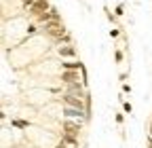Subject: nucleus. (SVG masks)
<instances>
[{"label":"nucleus","instance_id":"nucleus-1","mask_svg":"<svg viewBox=\"0 0 152 148\" xmlns=\"http://www.w3.org/2000/svg\"><path fill=\"white\" fill-rule=\"evenodd\" d=\"M28 11H30V15L38 17L40 13H47V11H51V4L47 2V0H34V4H30V7H28Z\"/></svg>","mask_w":152,"mask_h":148},{"label":"nucleus","instance_id":"nucleus-2","mask_svg":"<svg viewBox=\"0 0 152 148\" xmlns=\"http://www.w3.org/2000/svg\"><path fill=\"white\" fill-rule=\"evenodd\" d=\"M64 116H66V119H76V121H83V119H85V108L66 106V108H64Z\"/></svg>","mask_w":152,"mask_h":148},{"label":"nucleus","instance_id":"nucleus-3","mask_svg":"<svg viewBox=\"0 0 152 148\" xmlns=\"http://www.w3.org/2000/svg\"><path fill=\"white\" fill-rule=\"evenodd\" d=\"M61 100H64V104H66V106H74V108H85V102H83V97H80V95L64 93V95H61Z\"/></svg>","mask_w":152,"mask_h":148},{"label":"nucleus","instance_id":"nucleus-4","mask_svg":"<svg viewBox=\"0 0 152 148\" xmlns=\"http://www.w3.org/2000/svg\"><path fill=\"white\" fill-rule=\"evenodd\" d=\"M66 93H72V95H80L85 97V89L80 83H66Z\"/></svg>","mask_w":152,"mask_h":148},{"label":"nucleus","instance_id":"nucleus-5","mask_svg":"<svg viewBox=\"0 0 152 148\" xmlns=\"http://www.w3.org/2000/svg\"><path fill=\"white\" fill-rule=\"evenodd\" d=\"M61 81L64 83H76L78 81V70H64L61 72Z\"/></svg>","mask_w":152,"mask_h":148},{"label":"nucleus","instance_id":"nucleus-6","mask_svg":"<svg viewBox=\"0 0 152 148\" xmlns=\"http://www.w3.org/2000/svg\"><path fill=\"white\" fill-rule=\"evenodd\" d=\"M64 127H66V131H68V133H78V131H80V121L72 123V121L68 119V121L64 123Z\"/></svg>","mask_w":152,"mask_h":148},{"label":"nucleus","instance_id":"nucleus-7","mask_svg":"<svg viewBox=\"0 0 152 148\" xmlns=\"http://www.w3.org/2000/svg\"><path fill=\"white\" fill-rule=\"evenodd\" d=\"M59 55H61V57H74V55H76V49H74L72 45H68V47H59Z\"/></svg>","mask_w":152,"mask_h":148},{"label":"nucleus","instance_id":"nucleus-8","mask_svg":"<svg viewBox=\"0 0 152 148\" xmlns=\"http://www.w3.org/2000/svg\"><path fill=\"white\" fill-rule=\"evenodd\" d=\"M64 142H68V144H72V146L78 144V140H76V133H68V131H66V136H64Z\"/></svg>","mask_w":152,"mask_h":148},{"label":"nucleus","instance_id":"nucleus-9","mask_svg":"<svg viewBox=\"0 0 152 148\" xmlns=\"http://www.w3.org/2000/svg\"><path fill=\"white\" fill-rule=\"evenodd\" d=\"M64 70H83V64L70 62V64H64Z\"/></svg>","mask_w":152,"mask_h":148},{"label":"nucleus","instance_id":"nucleus-10","mask_svg":"<svg viewBox=\"0 0 152 148\" xmlns=\"http://www.w3.org/2000/svg\"><path fill=\"white\" fill-rule=\"evenodd\" d=\"M13 125H17L19 129H26V127H28L30 123H26V121H13Z\"/></svg>","mask_w":152,"mask_h":148},{"label":"nucleus","instance_id":"nucleus-11","mask_svg":"<svg viewBox=\"0 0 152 148\" xmlns=\"http://www.w3.org/2000/svg\"><path fill=\"white\" fill-rule=\"evenodd\" d=\"M123 11H125V9H123V4H118L116 9H114V13H116V15H123Z\"/></svg>","mask_w":152,"mask_h":148},{"label":"nucleus","instance_id":"nucleus-12","mask_svg":"<svg viewBox=\"0 0 152 148\" xmlns=\"http://www.w3.org/2000/svg\"><path fill=\"white\" fill-rule=\"evenodd\" d=\"M123 106H125V110H127V112H131V110H133V108H131V104H129V102H123Z\"/></svg>","mask_w":152,"mask_h":148},{"label":"nucleus","instance_id":"nucleus-13","mask_svg":"<svg viewBox=\"0 0 152 148\" xmlns=\"http://www.w3.org/2000/svg\"><path fill=\"white\" fill-rule=\"evenodd\" d=\"M36 32H38L36 26H30V28H28V34H36Z\"/></svg>","mask_w":152,"mask_h":148},{"label":"nucleus","instance_id":"nucleus-14","mask_svg":"<svg viewBox=\"0 0 152 148\" xmlns=\"http://www.w3.org/2000/svg\"><path fill=\"white\" fill-rule=\"evenodd\" d=\"M114 57H116V62H123V53H121V51H116V55H114Z\"/></svg>","mask_w":152,"mask_h":148},{"label":"nucleus","instance_id":"nucleus-15","mask_svg":"<svg viewBox=\"0 0 152 148\" xmlns=\"http://www.w3.org/2000/svg\"><path fill=\"white\" fill-rule=\"evenodd\" d=\"M55 148H66V146H64V142H61V144H57V146H55Z\"/></svg>","mask_w":152,"mask_h":148},{"label":"nucleus","instance_id":"nucleus-16","mask_svg":"<svg viewBox=\"0 0 152 148\" xmlns=\"http://www.w3.org/2000/svg\"><path fill=\"white\" fill-rule=\"evenodd\" d=\"M150 148H152V136H150Z\"/></svg>","mask_w":152,"mask_h":148},{"label":"nucleus","instance_id":"nucleus-17","mask_svg":"<svg viewBox=\"0 0 152 148\" xmlns=\"http://www.w3.org/2000/svg\"><path fill=\"white\" fill-rule=\"evenodd\" d=\"M150 136H152V129H150Z\"/></svg>","mask_w":152,"mask_h":148}]
</instances>
